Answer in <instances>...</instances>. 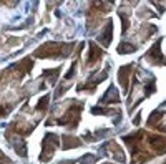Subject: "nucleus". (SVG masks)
<instances>
[{"instance_id":"nucleus-1","label":"nucleus","mask_w":166,"mask_h":164,"mask_svg":"<svg viewBox=\"0 0 166 164\" xmlns=\"http://www.w3.org/2000/svg\"><path fill=\"white\" fill-rule=\"evenodd\" d=\"M100 55H101L100 50H98V48H96V47L93 45V43H91V55H90V58H88V63H95V60L98 58Z\"/></svg>"},{"instance_id":"nucleus-2","label":"nucleus","mask_w":166,"mask_h":164,"mask_svg":"<svg viewBox=\"0 0 166 164\" xmlns=\"http://www.w3.org/2000/svg\"><path fill=\"white\" fill-rule=\"evenodd\" d=\"M120 53H131V51H135V47L133 45H125V43H121L120 45V50H118Z\"/></svg>"}]
</instances>
